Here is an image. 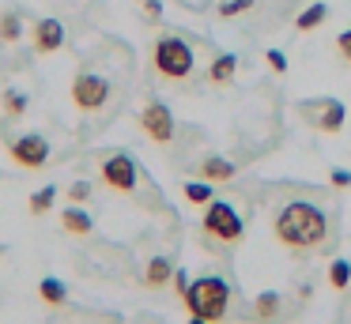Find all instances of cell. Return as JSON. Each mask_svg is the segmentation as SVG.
<instances>
[{
	"mask_svg": "<svg viewBox=\"0 0 351 324\" xmlns=\"http://www.w3.org/2000/svg\"><path fill=\"white\" fill-rule=\"evenodd\" d=\"M276 238L287 249H317L328 238V219L321 208L306 200H295L276 215Z\"/></svg>",
	"mask_w": 351,
	"mask_h": 324,
	"instance_id": "6da1fadb",
	"label": "cell"
},
{
	"mask_svg": "<svg viewBox=\"0 0 351 324\" xmlns=\"http://www.w3.org/2000/svg\"><path fill=\"white\" fill-rule=\"evenodd\" d=\"M182 298H185V306H189L193 316H204V321L212 324V321H223V316H227L230 286L223 283V279L208 275V279H197V283H189V290H185Z\"/></svg>",
	"mask_w": 351,
	"mask_h": 324,
	"instance_id": "7a4b0ae2",
	"label": "cell"
},
{
	"mask_svg": "<svg viewBox=\"0 0 351 324\" xmlns=\"http://www.w3.org/2000/svg\"><path fill=\"white\" fill-rule=\"evenodd\" d=\"M152 60L167 79H185V75L193 72V49L178 34H162L159 42H155Z\"/></svg>",
	"mask_w": 351,
	"mask_h": 324,
	"instance_id": "3957f363",
	"label": "cell"
},
{
	"mask_svg": "<svg viewBox=\"0 0 351 324\" xmlns=\"http://www.w3.org/2000/svg\"><path fill=\"white\" fill-rule=\"evenodd\" d=\"M242 219H238V211L230 208V203H223V200H212L208 203V211H204V234L208 238H215V241H223V245H238L242 241Z\"/></svg>",
	"mask_w": 351,
	"mask_h": 324,
	"instance_id": "277c9868",
	"label": "cell"
},
{
	"mask_svg": "<svg viewBox=\"0 0 351 324\" xmlns=\"http://www.w3.org/2000/svg\"><path fill=\"white\" fill-rule=\"evenodd\" d=\"M106 98H110V83L102 79V75L80 72L76 79H72V102H76L80 110H99Z\"/></svg>",
	"mask_w": 351,
	"mask_h": 324,
	"instance_id": "5b68a950",
	"label": "cell"
},
{
	"mask_svg": "<svg viewBox=\"0 0 351 324\" xmlns=\"http://www.w3.org/2000/svg\"><path fill=\"white\" fill-rule=\"evenodd\" d=\"M140 128H144L155 143H170L174 140V113H170V105L167 102H147L144 113H140Z\"/></svg>",
	"mask_w": 351,
	"mask_h": 324,
	"instance_id": "8992f818",
	"label": "cell"
},
{
	"mask_svg": "<svg viewBox=\"0 0 351 324\" xmlns=\"http://www.w3.org/2000/svg\"><path fill=\"white\" fill-rule=\"evenodd\" d=\"M12 158H16L19 166H27V170H38V166H46V158H49L46 136H38V132L19 136V140L12 143Z\"/></svg>",
	"mask_w": 351,
	"mask_h": 324,
	"instance_id": "52a82bcc",
	"label": "cell"
},
{
	"mask_svg": "<svg viewBox=\"0 0 351 324\" xmlns=\"http://www.w3.org/2000/svg\"><path fill=\"white\" fill-rule=\"evenodd\" d=\"M102 177H106V185L117 188V192H132V188H136V162H132L129 155H110L106 162H102Z\"/></svg>",
	"mask_w": 351,
	"mask_h": 324,
	"instance_id": "ba28073f",
	"label": "cell"
},
{
	"mask_svg": "<svg viewBox=\"0 0 351 324\" xmlns=\"http://www.w3.org/2000/svg\"><path fill=\"white\" fill-rule=\"evenodd\" d=\"M34 45H38V53H53L64 45V27L57 19H42L38 27H34Z\"/></svg>",
	"mask_w": 351,
	"mask_h": 324,
	"instance_id": "9c48e42d",
	"label": "cell"
},
{
	"mask_svg": "<svg viewBox=\"0 0 351 324\" xmlns=\"http://www.w3.org/2000/svg\"><path fill=\"white\" fill-rule=\"evenodd\" d=\"M317 125H321V132H336V128L343 125V102H336V98H325V110H321Z\"/></svg>",
	"mask_w": 351,
	"mask_h": 324,
	"instance_id": "30bf717a",
	"label": "cell"
},
{
	"mask_svg": "<svg viewBox=\"0 0 351 324\" xmlns=\"http://www.w3.org/2000/svg\"><path fill=\"white\" fill-rule=\"evenodd\" d=\"M170 260L167 256H152V264H147V271H144V283L147 286H167L170 283Z\"/></svg>",
	"mask_w": 351,
	"mask_h": 324,
	"instance_id": "8fae6325",
	"label": "cell"
},
{
	"mask_svg": "<svg viewBox=\"0 0 351 324\" xmlns=\"http://www.w3.org/2000/svg\"><path fill=\"white\" fill-rule=\"evenodd\" d=\"M200 173L208 181H230L234 177V162H227V158H208V162H200Z\"/></svg>",
	"mask_w": 351,
	"mask_h": 324,
	"instance_id": "7c38bea8",
	"label": "cell"
},
{
	"mask_svg": "<svg viewBox=\"0 0 351 324\" xmlns=\"http://www.w3.org/2000/svg\"><path fill=\"white\" fill-rule=\"evenodd\" d=\"M234 68H238V60L230 57V53H223V57L212 60V68H208V79H212V83H227L230 75H234Z\"/></svg>",
	"mask_w": 351,
	"mask_h": 324,
	"instance_id": "4fadbf2b",
	"label": "cell"
},
{
	"mask_svg": "<svg viewBox=\"0 0 351 324\" xmlns=\"http://www.w3.org/2000/svg\"><path fill=\"white\" fill-rule=\"evenodd\" d=\"M61 223H64V230H69V234H91V215L80 211V208H69L61 215Z\"/></svg>",
	"mask_w": 351,
	"mask_h": 324,
	"instance_id": "5bb4252c",
	"label": "cell"
},
{
	"mask_svg": "<svg viewBox=\"0 0 351 324\" xmlns=\"http://www.w3.org/2000/svg\"><path fill=\"white\" fill-rule=\"evenodd\" d=\"M38 294H42V301H49V306H64V301H69V290H64L61 279H42Z\"/></svg>",
	"mask_w": 351,
	"mask_h": 324,
	"instance_id": "9a60e30c",
	"label": "cell"
},
{
	"mask_svg": "<svg viewBox=\"0 0 351 324\" xmlns=\"http://www.w3.org/2000/svg\"><path fill=\"white\" fill-rule=\"evenodd\" d=\"M325 15H328L325 4H310V8H306V12L295 19V27H298V30H313V27H321V23H325Z\"/></svg>",
	"mask_w": 351,
	"mask_h": 324,
	"instance_id": "2e32d148",
	"label": "cell"
},
{
	"mask_svg": "<svg viewBox=\"0 0 351 324\" xmlns=\"http://www.w3.org/2000/svg\"><path fill=\"white\" fill-rule=\"evenodd\" d=\"M280 306H283V298H280V294H276V290H265V294L257 298V316L272 321V316L280 313Z\"/></svg>",
	"mask_w": 351,
	"mask_h": 324,
	"instance_id": "e0dca14e",
	"label": "cell"
},
{
	"mask_svg": "<svg viewBox=\"0 0 351 324\" xmlns=\"http://www.w3.org/2000/svg\"><path fill=\"white\" fill-rule=\"evenodd\" d=\"M19 34H23V19L19 15H0V38L4 42H19Z\"/></svg>",
	"mask_w": 351,
	"mask_h": 324,
	"instance_id": "ac0fdd59",
	"label": "cell"
},
{
	"mask_svg": "<svg viewBox=\"0 0 351 324\" xmlns=\"http://www.w3.org/2000/svg\"><path fill=\"white\" fill-rule=\"evenodd\" d=\"M53 200H57V188H53V185L38 188V192L31 196V211H34V215H46V211L53 208Z\"/></svg>",
	"mask_w": 351,
	"mask_h": 324,
	"instance_id": "d6986e66",
	"label": "cell"
},
{
	"mask_svg": "<svg viewBox=\"0 0 351 324\" xmlns=\"http://www.w3.org/2000/svg\"><path fill=\"white\" fill-rule=\"evenodd\" d=\"M185 200L189 203H212V185H208V181H189V185H185Z\"/></svg>",
	"mask_w": 351,
	"mask_h": 324,
	"instance_id": "ffe728a7",
	"label": "cell"
},
{
	"mask_svg": "<svg viewBox=\"0 0 351 324\" xmlns=\"http://www.w3.org/2000/svg\"><path fill=\"white\" fill-rule=\"evenodd\" d=\"M328 283H332L336 290H343V286L351 283V264L348 260H332V268H328Z\"/></svg>",
	"mask_w": 351,
	"mask_h": 324,
	"instance_id": "44dd1931",
	"label": "cell"
},
{
	"mask_svg": "<svg viewBox=\"0 0 351 324\" xmlns=\"http://www.w3.org/2000/svg\"><path fill=\"white\" fill-rule=\"evenodd\" d=\"M4 110H8V113H23L27 110V95H19L16 87H8V90H4Z\"/></svg>",
	"mask_w": 351,
	"mask_h": 324,
	"instance_id": "7402d4cb",
	"label": "cell"
},
{
	"mask_svg": "<svg viewBox=\"0 0 351 324\" xmlns=\"http://www.w3.org/2000/svg\"><path fill=\"white\" fill-rule=\"evenodd\" d=\"M245 8H253V0H227V4L219 8V15H227V19H230V15L245 12Z\"/></svg>",
	"mask_w": 351,
	"mask_h": 324,
	"instance_id": "603a6c76",
	"label": "cell"
},
{
	"mask_svg": "<svg viewBox=\"0 0 351 324\" xmlns=\"http://www.w3.org/2000/svg\"><path fill=\"white\" fill-rule=\"evenodd\" d=\"M69 196H72V200H76V203H84L87 196H91V185H87V181H76V185L69 188Z\"/></svg>",
	"mask_w": 351,
	"mask_h": 324,
	"instance_id": "cb8c5ba5",
	"label": "cell"
},
{
	"mask_svg": "<svg viewBox=\"0 0 351 324\" xmlns=\"http://www.w3.org/2000/svg\"><path fill=\"white\" fill-rule=\"evenodd\" d=\"M268 64H272L276 72H287V57H283L280 49H268Z\"/></svg>",
	"mask_w": 351,
	"mask_h": 324,
	"instance_id": "d4e9b609",
	"label": "cell"
},
{
	"mask_svg": "<svg viewBox=\"0 0 351 324\" xmlns=\"http://www.w3.org/2000/svg\"><path fill=\"white\" fill-rule=\"evenodd\" d=\"M336 45H340V53H343V57L351 60V30H343V34L336 38Z\"/></svg>",
	"mask_w": 351,
	"mask_h": 324,
	"instance_id": "484cf974",
	"label": "cell"
},
{
	"mask_svg": "<svg viewBox=\"0 0 351 324\" xmlns=\"http://www.w3.org/2000/svg\"><path fill=\"white\" fill-rule=\"evenodd\" d=\"M332 185H340V188L351 185V173L348 170H332Z\"/></svg>",
	"mask_w": 351,
	"mask_h": 324,
	"instance_id": "4316f807",
	"label": "cell"
},
{
	"mask_svg": "<svg viewBox=\"0 0 351 324\" xmlns=\"http://www.w3.org/2000/svg\"><path fill=\"white\" fill-rule=\"evenodd\" d=\"M159 15H162V4L159 0H147V19H159Z\"/></svg>",
	"mask_w": 351,
	"mask_h": 324,
	"instance_id": "83f0119b",
	"label": "cell"
},
{
	"mask_svg": "<svg viewBox=\"0 0 351 324\" xmlns=\"http://www.w3.org/2000/svg\"><path fill=\"white\" fill-rule=\"evenodd\" d=\"M174 279H178V283H174V286H178V290H182V294H185V290H189V275H185V271H174Z\"/></svg>",
	"mask_w": 351,
	"mask_h": 324,
	"instance_id": "f1b7e54d",
	"label": "cell"
},
{
	"mask_svg": "<svg viewBox=\"0 0 351 324\" xmlns=\"http://www.w3.org/2000/svg\"><path fill=\"white\" fill-rule=\"evenodd\" d=\"M189 324H208V321H204V316H193V321H189Z\"/></svg>",
	"mask_w": 351,
	"mask_h": 324,
	"instance_id": "f546056e",
	"label": "cell"
}]
</instances>
